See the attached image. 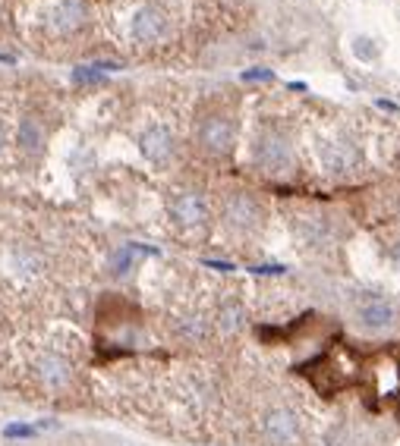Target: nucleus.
I'll use <instances>...</instances> for the list:
<instances>
[{"mask_svg":"<svg viewBox=\"0 0 400 446\" xmlns=\"http://www.w3.org/2000/svg\"><path fill=\"white\" fill-rule=\"evenodd\" d=\"M255 163L265 176H290L293 167H297L293 144L280 132H262L255 138Z\"/></svg>","mask_w":400,"mask_h":446,"instance_id":"obj_1","label":"nucleus"},{"mask_svg":"<svg viewBox=\"0 0 400 446\" xmlns=\"http://www.w3.org/2000/svg\"><path fill=\"white\" fill-rule=\"evenodd\" d=\"M356 320H359V327L369 333H385L397 324V308H394V302L385 299V295L366 292L356 302Z\"/></svg>","mask_w":400,"mask_h":446,"instance_id":"obj_2","label":"nucleus"},{"mask_svg":"<svg viewBox=\"0 0 400 446\" xmlns=\"http://www.w3.org/2000/svg\"><path fill=\"white\" fill-rule=\"evenodd\" d=\"M199 144H202L208 154H230L236 144V126L230 117L224 113H211L199 123Z\"/></svg>","mask_w":400,"mask_h":446,"instance_id":"obj_3","label":"nucleus"},{"mask_svg":"<svg viewBox=\"0 0 400 446\" xmlns=\"http://www.w3.org/2000/svg\"><path fill=\"white\" fill-rule=\"evenodd\" d=\"M224 223L236 232H252L262 226V205L249 192H234L224 201Z\"/></svg>","mask_w":400,"mask_h":446,"instance_id":"obj_4","label":"nucleus"},{"mask_svg":"<svg viewBox=\"0 0 400 446\" xmlns=\"http://www.w3.org/2000/svg\"><path fill=\"white\" fill-rule=\"evenodd\" d=\"M89 19V10L79 0H54L45 6V25L54 35H76Z\"/></svg>","mask_w":400,"mask_h":446,"instance_id":"obj_5","label":"nucleus"},{"mask_svg":"<svg viewBox=\"0 0 400 446\" xmlns=\"http://www.w3.org/2000/svg\"><path fill=\"white\" fill-rule=\"evenodd\" d=\"M129 35H133V41L139 44H158L167 38V13L161 10V6H139V10L133 13V19H129Z\"/></svg>","mask_w":400,"mask_h":446,"instance_id":"obj_6","label":"nucleus"},{"mask_svg":"<svg viewBox=\"0 0 400 446\" xmlns=\"http://www.w3.org/2000/svg\"><path fill=\"white\" fill-rule=\"evenodd\" d=\"M171 217L183 230H196V226H202L208 220V201H205L202 192H192V188L177 192L171 198Z\"/></svg>","mask_w":400,"mask_h":446,"instance_id":"obj_7","label":"nucleus"},{"mask_svg":"<svg viewBox=\"0 0 400 446\" xmlns=\"http://www.w3.org/2000/svg\"><path fill=\"white\" fill-rule=\"evenodd\" d=\"M173 148H177V142H173V132L167 129V126H161V123L148 126V129L139 135L142 157H145L148 163H155V167H164V163L173 157Z\"/></svg>","mask_w":400,"mask_h":446,"instance_id":"obj_8","label":"nucleus"},{"mask_svg":"<svg viewBox=\"0 0 400 446\" xmlns=\"http://www.w3.org/2000/svg\"><path fill=\"white\" fill-rule=\"evenodd\" d=\"M35 374L48 389L60 393V389H66L73 383V362L66 355H60V352H45L35 362Z\"/></svg>","mask_w":400,"mask_h":446,"instance_id":"obj_9","label":"nucleus"},{"mask_svg":"<svg viewBox=\"0 0 400 446\" xmlns=\"http://www.w3.org/2000/svg\"><path fill=\"white\" fill-rule=\"evenodd\" d=\"M262 433H265L271 443L278 446H290L299 437V418L290 408H268L265 418H262Z\"/></svg>","mask_w":400,"mask_h":446,"instance_id":"obj_10","label":"nucleus"},{"mask_svg":"<svg viewBox=\"0 0 400 446\" xmlns=\"http://www.w3.org/2000/svg\"><path fill=\"white\" fill-rule=\"evenodd\" d=\"M322 163L331 176H343V173H350V170H356V163H359V151H356L350 142L337 138V142H328L322 148Z\"/></svg>","mask_w":400,"mask_h":446,"instance_id":"obj_11","label":"nucleus"},{"mask_svg":"<svg viewBox=\"0 0 400 446\" xmlns=\"http://www.w3.org/2000/svg\"><path fill=\"white\" fill-rule=\"evenodd\" d=\"M16 144H20V151L26 157H38L45 151V126H41L38 117L26 113L20 119V126H16Z\"/></svg>","mask_w":400,"mask_h":446,"instance_id":"obj_12","label":"nucleus"},{"mask_svg":"<svg viewBox=\"0 0 400 446\" xmlns=\"http://www.w3.org/2000/svg\"><path fill=\"white\" fill-rule=\"evenodd\" d=\"M297 232L303 239V245H312V248H322V245L331 242V226L322 217H303L297 223Z\"/></svg>","mask_w":400,"mask_h":446,"instance_id":"obj_13","label":"nucleus"},{"mask_svg":"<svg viewBox=\"0 0 400 446\" xmlns=\"http://www.w3.org/2000/svg\"><path fill=\"white\" fill-rule=\"evenodd\" d=\"M217 327H221V333H240L243 327H246V308H243V302L230 299L221 305V311H217Z\"/></svg>","mask_w":400,"mask_h":446,"instance_id":"obj_14","label":"nucleus"},{"mask_svg":"<svg viewBox=\"0 0 400 446\" xmlns=\"http://www.w3.org/2000/svg\"><path fill=\"white\" fill-rule=\"evenodd\" d=\"M177 330H180V336L190 339V343H202V339L208 336V324H205V318H199V314H190V318H180Z\"/></svg>","mask_w":400,"mask_h":446,"instance_id":"obj_15","label":"nucleus"},{"mask_svg":"<svg viewBox=\"0 0 400 446\" xmlns=\"http://www.w3.org/2000/svg\"><path fill=\"white\" fill-rule=\"evenodd\" d=\"M35 433H38V427H35V424H22V421H13V424L3 427V437H7V440H32Z\"/></svg>","mask_w":400,"mask_h":446,"instance_id":"obj_16","label":"nucleus"},{"mask_svg":"<svg viewBox=\"0 0 400 446\" xmlns=\"http://www.w3.org/2000/svg\"><path fill=\"white\" fill-rule=\"evenodd\" d=\"M70 79L76 82V85H95V82L104 79V73H98V69L89 63V66H76V69H73Z\"/></svg>","mask_w":400,"mask_h":446,"instance_id":"obj_17","label":"nucleus"},{"mask_svg":"<svg viewBox=\"0 0 400 446\" xmlns=\"http://www.w3.org/2000/svg\"><path fill=\"white\" fill-rule=\"evenodd\" d=\"M353 54L359 57V60H375V54H378V47H375V41L372 38H366V35H359L353 41Z\"/></svg>","mask_w":400,"mask_h":446,"instance_id":"obj_18","label":"nucleus"},{"mask_svg":"<svg viewBox=\"0 0 400 446\" xmlns=\"http://www.w3.org/2000/svg\"><path fill=\"white\" fill-rule=\"evenodd\" d=\"M240 79H243V82H271L274 73H271V69H265V66H259V69H246Z\"/></svg>","mask_w":400,"mask_h":446,"instance_id":"obj_19","label":"nucleus"},{"mask_svg":"<svg viewBox=\"0 0 400 446\" xmlns=\"http://www.w3.org/2000/svg\"><path fill=\"white\" fill-rule=\"evenodd\" d=\"M252 274H287L284 264H255V267H249Z\"/></svg>","mask_w":400,"mask_h":446,"instance_id":"obj_20","label":"nucleus"},{"mask_svg":"<svg viewBox=\"0 0 400 446\" xmlns=\"http://www.w3.org/2000/svg\"><path fill=\"white\" fill-rule=\"evenodd\" d=\"M375 107H378V110H385V113H400V107L394 104V101H387V98H378V101H375Z\"/></svg>","mask_w":400,"mask_h":446,"instance_id":"obj_21","label":"nucleus"},{"mask_svg":"<svg viewBox=\"0 0 400 446\" xmlns=\"http://www.w3.org/2000/svg\"><path fill=\"white\" fill-rule=\"evenodd\" d=\"M205 267H215V270H234V264H227V261H205Z\"/></svg>","mask_w":400,"mask_h":446,"instance_id":"obj_22","label":"nucleus"},{"mask_svg":"<svg viewBox=\"0 0 400 446\" xmlns=\"http://www.w3.org/2000/svg\"><path fill=\"white\" fill-rule=\"evenodd\" d=\"M7 148V129H3V123H0V151Z\"/></svg>","mask_w":400,"mask_h":446,"instance_id":"obj_23","label":"nucleus"},{"mask_svg":"<svg viewBox=\"0 0 400 446\" xmlns=\"http://www.w3.org/2000/svg\"><path fill=\"white\" fill-rule=\"evenodd\" d=\"M0 63H16V57H10V54H0Z\"/></svg>","mask_w":400,"mask_h":446,"instance_id":"obj_24","label":"nucleus"},{"mask_svg":"<svg viewBox=\"0 0 400 446\" xmlns=\"http://www.w3.org/2000/svg\"><path fill=\"white\" fill-rule=\"evenodd\" d=\"M391 255H394V261H397V264H400V242H397V245H394V251H391Z\"/></svg>","mask_w":400,"mask_h":446,"instance_id":"obj_25","label":"nucleus"}]
</instances>
